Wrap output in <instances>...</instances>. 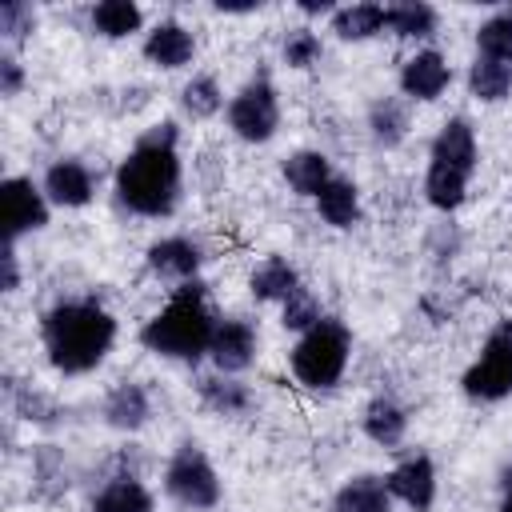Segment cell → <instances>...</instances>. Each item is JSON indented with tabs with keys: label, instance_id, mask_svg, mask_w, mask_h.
<instances>
[{
	"label": "cell",
	"instance_id": "cell-1",
	"mask_svg": "<svg viewBox=\"0 0 512 512\" xmlns=\"http://www.w3.org/2000/svg\"><path fill=\"white\" fill-rule=\"evenodd\" d=\"M116 204L144 220H168L184 192V164H180V128L176 120L152 124L128 156L116 164L112 176Z\"/></svg>",
	"mask_w": 512,
	"mask_h": 512
},
{
	"label": "cell",
	"instance_id": "cell-2",
	"mask_svg": "<svg viewBox=\"0 0 512 512\" xmlns=\"http://www.w3.org/2000/svg\"><path fill=\"white\" fill-rule=\"evenodd\" d=\"M40 344L60 376H88L116 344V316L96 296H64L40 316Z\"/></svg>",
	"mask_w": 512,
	"mask_h": 512
},
{
	"label": "cell",
	"instance_id": "cell-3",
	"mask_svg": "<svg viewBox=\"0 0 512 512\" xmlns=\"http://www.w3.org/2000/svg\"><path fill=\"white\" fill-rule=\"evenodd\" d=\"M216 324H220V316L208 304V288L200 280H188V284L172 288L168 304L152 320H144L140 344L152 356L180 360V364H200L212 348Z\"/></svg>",
	"mask_w": 512,
	"mask_h": 512
},
{
	"label": "cell",
	"instance_id": "cell-4",
	"mask_svg": "<svg viewBox=\"0 0 512 512\" xmlns=\"http://www.w3.org/2000/svg\"><path fill=\"white\" fill-rule=\"evenodd\" d=\"M480 164L476 148V128L468 116H448L428 148V176H424V196L436 212H456L468 196L472 172Z\"/></svg>",
	"mask_w": 512,
	"mask_h": 512
},
{
	"label": "cell",
	"instance_id": "cell-5",
	"mask_svg": "<svg viewBox=\"0 0 512 512\" xmlns=\"http://www.w3.org/2000/svg\"><path fill=\"white\" fill-rule=\"evenodd\" d=\"M348 356H352V332H348V324L336 320V316H324L320 324H312L308 332H300V340L288 352V368H292V376L304 388L328 392V388H336L344 380Z\"/></svg>",
	"mask_w": 512,
	"mask_h": 512
},
{
	"label": "cell",
	"instance_id": "cell-6",
	"mask_svg": "<svg viewBox=\"0 0 512 512\" xmlns=\"http://www.w3.org/2000/svg\"><path fill=\"white\" fill-rule=\"evenodd\" d=\"M164 492L188 512H212L220 504V476L196 440H180L164 464Z\"/></svg>",
	"mask_w": 512,
	"mask_h": 512
},
{
	"label": "cell",
	"instance_id": "cell-7",
	"mask_svg": "<svg viewBox=\"0 0 512 512\" xmlns=\"http://www.w3.org/2000/svg\"><path fill=\"white\" fill-rule=\"evenodd\" d=\"M228 128L244 144H268L280 128V92L268 68H256L244 88L228 100Z\"/></svg>",
	"mask_w": 512,
	"mask_h": 512
},
{
	"label": "cell",
	"instance_id": "cell-8",
	"mask_svg": "<svg viewBox=\"0 0 512 512\" xmlns=\"http://www.w3.org/2000/svg\"><path fill=\"white\" fill-rule=\"evenodd\" d=\"M460 392L476 404H496L512 396V320H500L484 336L480 356L460 376Z\"/></svg>",
	"mask_w": 512,
	"mask_h": 512
},
{
	"label": "cell",
	"instance_id": "cell-9",
	"mask_svg": "<svg viewBox=\"0 0 512 512\" xmlns=\"http://www.w3.org/2000/svg\"><path fill=\"white\" fill-rule=\"evenodd\" d=\"M0 204H4V244H20L24 236L40 232L52 216L44 184H36L32 176H8L0 184Z\"/></svg>",
	"mask_w": 512,
	"mask_h": 512
},
{
	"label": "cell",
	"instance_id": "cell-10",
	"mask_svg": "<svg viewBox=\"0 0 512 512\" xmlns=\"http://www.w3.org/2000/svg\"><path fill=\"white\" fill-rule=\"evenodd\" d=\"M256 348H260V332L252 320L244 316H224L216 324V336H212V348H208V360L220 376H240L256 364Z\"/></svg>",
	"mask_w": 512,
	"mask_h": 512
},
{
	"label": "cell",
	"instance_id": "cell-11",
	"mask_svg": "<svg viewBox=\"0 0 512 512\" xmlns=\"http://www.w3.org/2000/svg\"><path fill=\"white\" fill-rule=\"evenodd\" d=\"M144 264L156 280H168V284H188V280H200V268H204V248L200 240L192 236H160L148 244L144 252Z\"/></svg>",
	"mask_w": 512,
	"mask_h": 512
},
{
	"label": "cell",
	"instance_id": "cell-12",
	"mask_svg": "<svg viewBox=\"0 0 512 512\" xmlns=\"http://www.w3.org/2000/svg\"><path fill=\"white\" fill-rule=\"evenodd\" d=\"M392 500L408 504L412 512H428L436 504V464L428 452H412L404 456L388 476H384Z\"/></svg>",
	"mask_w": 512,
	"mask_h": 512
},
{
	"label": "cell",
	"instance_id": "cell-13",
	"mask_svg": "<svg viewBox=\"0 0 512 512\" xmlns=\"http://www.w3.org/2000/svg\"><path fill=\"white\" fill-rule=\"evenodd\" d=\"M448 84H452V64L436 48H420L400 64V92L408 100L432 104V100H440L448 92Z\"/></svg>",
	"mask_w": 512,
	"mask_h": 512
},
{
	"label": "cell",
	"instance_id": "cell-14",
	"mask_svg": "<svg viewBox=\"0 0 512 512\" xmlns=\"http://www.w3.org/2000/svg\"><path fill=\"white\" fill-rule=\"evenodd\" d=\"M44 196H48L52 208H84L96 196V176H92V168L84 160L60 156L44 172Z\"/></svg>",
	"mask_w": 512,
	"mask_h": 512
},
{
	"label": "cell",
	"instance_id": "cell-15",
	"mask_svg": "<svg viewBox=\"0 0 512 512\" xmlns=\"http://www.w3.org/2000/svg\"><path fill=\"white\" fill-rule=\"evenodd\" d=\"M144 60L160 72H176V68H188L196 60V36L180 24V20H160L152 24V32L144 36Z\"/></svg>",
	"mask_w": 512,
	"mask_h": 512
},
{
	"label": "cell",
	"instance_id": "cell-16",
	"mask_svg": "<svg viewBox=\"0 0 512 512\" xmlns=\"http://www.w3.org/2000/svg\"><path fill=\"white\" fill-rule=\"evenodd\" d=\"M100 416H104V424L116 428V432H140V428L152 420V396H148L144 384L120 380V384L104 396Z\"/></svg>",
	"mask_w": 512,
	"mask_h": 512
},
{
	"label": "cell",
	"instance_id": "cell-17",
	"mask_svg": "<svg viewBox=\"0 0 512 512\" xmlns=\"http://www.w3.org/2000/svg\"><path fill=\"white\" fill-rule=\"evenodd\" d=\"M248 292H252V300H260V304H280V308H284L296 292H304V280H300V272L288 264V256H268V260H260V264L252 268Z\"/></svg>",
	"mask_w": 512,
	"mask_h": 512
},
{
	"label": "cell",
	"instance_id": "cell-18",
	"mask_svg": "<svg viewBox=\"0 0 512 512\" xmlns=\"http://www.w3.org/2000/svg\"><path fill=\"white\" fill-rule=\"evenodd\" d=\"M360 428H364V436H368L372 444H380V448H400V444H404V432H408V412H404V404H400L396 396L380 392V396H372V400L364 404Z\"/></svg>",
	"mask_w": 512,
	"mask_h": 512
},
{
	"label": "cell",
	"instance_id": "cell-19",
	"mask_svg": "<svg viewBox=\"0 0 512 512\" xmlns=\"http://www.w3.org/2000/svg\"><path fill=\"white\" fill-rule=\"evenodd\" d=\"M88 512H152V492L136 472H112L92 492Z\"/></svg>",
	"mask_w": 512,
	"mask_h": 512
},
{
	"label": "cell",
	"instance_id": "cell-20",
	"mask_svg": "<svg viewBox=\"0 0 512 512\" xmlns=\"http://www.w3.org/2000/svg\"><path fill=\"white\" fill-rule=\"evenodd\" d=\"M328 512H392V492H388L384 476L360 472L336 488Z\"/></svg>",
	"mask_w": 512,
	"mask_h": 512
},
{
	"label": "cell",
	"instance_id": "cell-21",
	"mask_svg": "<svg viewBox=\"0 0 512 512\" xmlns=\"http://www.w3.org/2000/svg\"><path fill=\"white\" fill-rule=\"evenodd\" d=\"M280 172H284V184H288L296 196H304V200H316V196L324 192V184L336 176V172H332V160H328L324 152H316V148L292 152Z\"/></svg>",
	"mask_w": 512,
	"mask_h": 512
},
{
	"label": "cell",
	"instance_id": "cell-22",
	"mask_svg": "<svg viewBox=\"0 0 512 512\" xmlns=\"http://www.w3.org/2000/svg\"><path fill=\"white\" fill-rule=\"evenodd\" d=\"M316 212H320V220L328 224V228H356L360 224V188H356V180H348V176H332L328 184H324V192L316 196Z\"/></svg>",
	"mask_w": 512,
	"mask_h": 512
},
{
	"label": "cell",
	"instance_id": "cell-23",
	"mask_svg": "<svg viewBox=\"0 0 512 512\" xmlns=\"http://www.w3.org/2000/svg\"><path fill=\"white\" fill-rule=\"evenodd\" d=\"M196 396L216 416H244L252 408V388L240 376H220V372L216 376H200L196 380Z\"/></svg>",
	"mask_w": 512,
	"mask_h": 512
},
{
	"label": "cell",
	"instance_id": "cell-24",
	"mask_svg": "<svg viewBox=\"0 0 512 512\" xmlns=\"http://www.w3.org/2000/svg\"><path fill=\"white\" fill-rule=\"evenodd\" d=\"M328 28H332V36L344 40V44L372 40V36L384 32V4H372V0H364V4H344V8L332 12V24H328Z\"/></svg>",
	"mask_w": 512,
	"mask_h": 512
},
{
	"label": "cell",
	"instance_id": "cell-25",
	"mask_svg": "<svg viewBox=\"0 0 512 512\" xmlns=\"http://www.w3.org/2000/svg\"><path fill=\"white\" fill-rule=\"evenodd\" d=\"M408 128H412V120H408V104L404 100H396V96L372 100V108H368V136H372L376 148H400Z\"/></svg>",
	"mask_w": 512,
	"mask_h": 512
},
{
	"label": "cell",
	"instance_id": "cell-26",
	"mask_svg": "<svg viewBox=\"0 0 512 512\" xmlns=\"http://www.w3.org/2000/svg\"><path fill=\"white\" fill-rule=\"evenodd\" d=\"M440 16L432 4L424 0H400V4H384V28L400 40H428L436 32Z\"/></svg>",
	"mask_w": 512,
	"mask_h": 512
},
{
	"label": "cell",
	"instance_id": "cell-27",
	"mask_svg": "<svg viewBox=\"0 0 512 512\" xmlns=\"http://www.w3.org/2000/svg\"><path fill=\"white\" fill-rule=\"evenodd\" d=\"M88 20H92V32L104 40H124L144 28V12L132 0H100V4H92Z\"/></svg>",
	"mask_w": 512,
	"mask_h": 512
},
{
	"label": "cell",
	"instance_id": "cell-28",
	"mask_svg": "<svg viewBox=\"0 0 512 512\" xmlns=\"http://www.w3.org/2000/svg\"><path fill=\"white\" fill-rule=\"evenodd\" d=\"M468 92L484 104H496L512 92V68L508 64H496L488 56H472L468 64Z\"/></svg>",
	"mask_w": 512,
	"mask_h": 512
},
{
	"label": "cell",
	"instance_id": "cell-29",
	"mask_svg": "<svg viewBox=\"0 0 512 512\" xmlns=\"http://www.w3.org/2000/svg\"><path fill=\"white\" fill-rule=\"evenodd\" d=\"M180 108H184V116H192V120H212V116L224 108V92H220L216 76H208V72L192 76V80L180 88Z\"/></svg>",
	"mask_w": 512,
	"mask_h": 512
},
{
	"label": "cell",
	"instance_id": "cell-30",
	"mask_svg": "<svg viewBox=\"0 0 512 512\" xmlns=\"http://www.w3.org/2000/svg\"><path fill=\"white\" fill-rule=\"evenodd\" d=\"M476 56H488V60L512 68V16L508 12H492L476 28Z\"/></svg>",
	"mask_w": 512,
	"mask_h": 512
},
{
	"label": "cell",
	"instance_id": "cell-31",
	"mask_svg": "<svg viewBox=\"0 0 512 512\" xmlns=\"http://www.w3.org/2000/svg\"><path fill=\"white\" fill-rule=\"evenodd\" d=\"M320 56H324V40H320L308 24H300V28L284 32L280 60H284L288 68H312V64H320Z\"/></svg>",
	"mask_w": 512,
	"mask_h": 512
},
{
	"label": "cell",
	"instance_id": "cell-32",
	"mask_svg": "<svg viewBox=\"0 0 512 512\" xmlns=\"http://www.w3.org/2000/svg\"><path fill=\"white\" fill-rule=\"evenodd\" d=\"M32 476H36V496H44V500H48V484H52V496L68 492V468H64V456L56 452V444L36 448Z\"/></svg>",
	"mask_w": 512,
	"mask_h": 512
},
{
	"label": "cell",
	"instance_id": "cell-33",
	"mask_svg": "<svg viewBox=\"0 0 512 512\" xmlns=\"http://www.w3.org/2000/svg\"><path fill=\"white\" fill-rule=\"evenodd\" d=\"M8 400H12V412L20 420H32V424H56L60 420V408L48 396H40L32 388H16L12 380H8Z\"/></svg>",
	"mask_w": 512,
	"mask_h": 512
},
{
	"label": "cell",
	"instance_id": "cell-34",
	"mask_svg": "<svg viewBox=\"0 0 512 512\" xmlns=\"http://www.w3.org/2000/svg\"><path fill=\"white\" fill-rule=\"evenodd\" d=\"M36 28V8L24 0H0V36L4 44H20Z\"/></svg>",
	"mask_w": 512,
	"mask_h": 512
},
{
	"label": "cell",
	"instance_id": "cell-35",
	"mask_svg": "<svg viewBox=\"0 0 512 512\" xmlns=\"http://www.w3.org/2000/svg\"><path fill=\"white\" fill-rule=\"evenodd\" d=\"M324 320V312H320V300L304 288V292H296L284 308H280V324L284 328H292V332H308L312 324H320Z\"/></svg>",
	"mask_w": 512,
	"mask_h": 512
},
{
	"label": "cell",
	"instance_id": "cell-36",
	"mask_svg": "<svg viewBox=\"0 0 512 512\" xmlns=\"http://www.w3.org/2000/svg\"><path fill=\"white\" fill-rule=\"evenodd\" d=\"M20 88H24V64L8 48V52H0V96L12 100V96H20Z\"/></svg>",
	"mask_w": 512,
	"mask_h": 512
},
{
	"label": "cell",
	"instance_id": "cell-37",
	"mask_svg": "<svg viewBox=\"0 0 512 512\" xmlns=\"http://www.w3.org/2000/svg\"><path fill=\"white\" fill-rule=\"evenodd\" d=\"M0 268H4L0 288H4V292H16V288H20V256H16V244H4V252H0Z\"/></svg>",
	"mask_w": 512,
	"mask_h": 512
},
{
	"label": "cell",
	"instance_id": "cell-38",
	"mask_svg": "<svg viewBox=\"0 0 512 512\" xmlns=\"http://www.w3.org/2000/svg\"><path fill=\"white\" fill-rule=\"evenodd\" d=\"M496 512H512V460L500 472V508Z\"/></svg>",
	"mask_w": 512,
	"mask_h": 512
},
{
	"label": "cell",
	"instance_id": "cell-39",
	"mask_svg": "<svg viewBox=\"0 0 512 512\" xmlns=\"http://www.w3.org/2000/svg\"><path fill=\"white\" fill-rule=\"evenodd\" d=\"M300 12H304V16H332V12H336V4H332V0H320V4H316V0H308V4H300Z\"/></svg>",
	"mask_w": 512,
	"mask_h": 512
},
{
	"label": "cell",
	"instance_id": "cell-40",
	"mask_svg": "<svg viewBox=\"0 0 512 512\" xmlns=\"http://www.w3.org/2000/svg\"><path fill=\"white\" fill-rule=\"evenodd\" d=\"M504 12H508V16H512V4H508V8H504Z\"/></svg>",
	"mask_w": 512,
	"mask_h": 512
}]
</instances>
